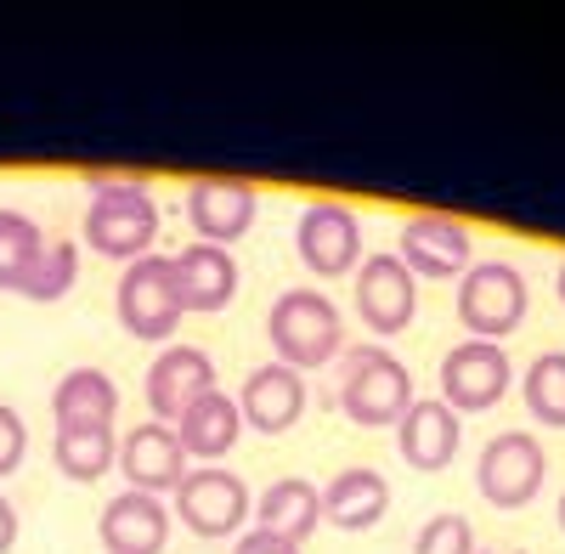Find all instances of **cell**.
Segmentation results:
<instances>
[{"instance_id":"cell-21","label":"cell","mask_w":565,"mask_h":554,"mask_svg":"<svg viewBox=\"0 0 565 554\" xmlns=\"http://www.w3.org/2000/svg\"><path fill=\"white\" fill-rule=\"evenodd\" d=\"M175 436H181V452H186V458H204V465L226 458L232 447H238V436H244L238 396H226V391L199 396V402L175 419Z\"/></svg>"},{"instance_id":"cell-17","label":"cell","mask_w":565,"mask_h":554,"mask_svg":"<svg viewBox=\"0 0 565 554\" xmlns=\"http://www.w3.org/2000/svg\"><path fill=\"white\" fill-rule=\"evenodd\" d=\"M238 413H244V425L260 430V436L295 430L300 413H306V374H295V367H282V362L249 367V380L238 391Z\"/></svg>"},{"instance_id":"cell-28","label":"cell","mask_w":565,"mask_h":554,"mask_svg":"<svg viewBox=\"0 0 565 554\" xmlns=\"http://www.w3.org/2000/svg\"><path fill=\"white\" fill-rule=\"evenodd\" d=\"M23 452H29V425H23V413L0 402V481H7V476L23 465Z\"/></svg>"},{"instance_id":"cell-23","label":"cell","mask_w":565,"mask_h":554,"mask_svg":"<svg viewBox=\"0 0 565 554\" xmlns=\"http://www.w3.org/2000/svg\"><path fill=\"white\" fill-rule=\"evenodd\" d=\"M52 458L68 481H103L119 465V441L114 430H57Z\"/></svg>"},{"instance_id":"cell-13","label":"cell","mask_w":565,"mask_h":554,"mask_svg":"<svg viewBox=\"0 0 565 554\" xmlns=\"http://www.w3.org/2000/svg\"><path fill=\"white\" fill-rule=\"evenodd\" d=\"M260 215V193L255 181H238V175H199L186 188V221H193L199 244H238Z\"/></svg>"},{"instance_id":"cell-31","label":"cell","mask_w":565,"mask_h":554,"mask_svg":"<svg viewBox=\"0 0 565 554\" xmlns=\"http://www.w3.org/2000/svg\"><path fill=\"white\" fill-rule=\"evenodd\" d=\"M554 295H559V306H565V260H559V271H554Z\"/></svg>"},{"instance_id":"cell-2","label":"cell","mask_w":565,"mask_h":554,"mask_svg":"<svg viewBox=\"0 0 565 554\" xmlns=\"http://www.w3.org/2000/svg\"><path fill=\"white\" fill-rule=\"evenodd\" d=\"M340 407L362 430H391L413 407V367L391 345H345L340 351Z\"/></svg>"},{"instance_id":"cell-3","label":"cell","mask_w":565,"mask_h":554,"mask_svg":"<svg viewBox=\"0 0 565 554\" xmlns=\"http://www.w3.org/2000/svg\"><path fill=\"white\" fill-rule=\"evenodd\" d=\"M266 334H271L277 362L295 367V374H306V367H328V362L345 351L340 306L328 300L322 289H311V284H295V289H282V295L271 300Z\"/></svg>"},{"instance_id":"cell-20","label":"cell","mask_w":565,"mask_h":554,"mask_svg":"<svg viewBox=\"0 0 565 554\" xmlns=\"http://www.w3.org/2000/svg\"><path fill=\"white\" fill-rule=\"evenodd\" d=\"M114 413H119V385L103 367H68L52 391L57 430H114Z\"/></svg>"},{"instance_id":"cell-11","label":"cell","mask_w":565,"mask_h":554,"mask_svg":"<svg viewBox=\"0 0 565 554\" xmlns=\"http://www.w3.org/2000/svg\"><path fill=\"white\" fill-rule=\"evenodd\" d=\"M396 260L413 277H463L476 266V238H469V226L458 215L418 210V215H407L402 238H396Z\"/></svg>"},{"instance_id":"cell-33","label":"cell","mask_w":565,"mask_h":554,"mask_svg":"<svg viewBox=\"0 0 565 554\" xmlns=\"http://www.w3.org/2000/svg\"><path fill=\"white\" fill-rule=\"evenodd\" d=\"M559 532H565V492H559Z\"/></svg>"},{"instance_id":"cell-25","label":"cell","mask_w":565,"mask_h":554,"mask_svg":"<svg viewBox=\"0 0 565 554\" xmlns=\"http://www.w3.org/2000/svg\"><path fill=\"white\" fill-rule=\"evenodd\" d=\"M526 413L548 430H565V351H543L532 367H526Z\"/></svg>"},{"instance_id":"cell-18","label":"cell","mask_w":565,"mask_h":554,"mask_svg":"<svg viewBox=\"0 0 565 554\" xmlns=\"http://www.w3.org/2000/svg\"><path fill=\"white\" fill-rule=\"evenodd\" d=\"M175 266V295H181V311H226L232 295H238V260L221 244H186L170 255Z\"/></svg>"},{"instance_id":"cell-27","label":"cell","mask_w":565,"mask_h":554,"mask_svg":"<svg viewBox=\"0 0 565 554\" xmlns=\"http://www.w3.org/2000/svg\"><path fill=\"white\" fill-rule=\"evenodd\" d=\"M413 554H476V526H469L458 510H441L418 526Z\"/></svg>"},{"instance_id":"cell-6","label":"cell","mask_w":565,"mask_h":554,"mask_svg":"<svg viewBox=\"0 0 565 554\" xmlns=\"http://www.w3.org/2000/svg\"><path fill=\"white\" fill-rule=\"evenodd\" d=\"M548 481V452L532 430H498L476 458V492L498 510H521Z\"/></svg>"},{"instance_id":"cell-5","label":"cell","mask_w":565,"mask_h":554,"mask_svg":"<svg viewBox=\"0 0 565 554\" xmlns=\"http://www.w3.org/2000/svg\"><path fill=\"white\" fill-rule=\"evenodd\" d=\"M114 311L125 322V334L148 340V345H170V334L181 329V295H175V266L170 255H141L125 266Z\"/></svg>"},{"instance_id":"cell-26","label":"cell","mask_w":565,"mask_h":554,"mask_svg":"<svg viewBox=\"0 0 565 554\" xmlns=\"http://www.w3.org/2000/svg\"><path fill=\"white\" fill-rule=\"evenodd\" d=\"M74 277H79V249H74V238H45V249H40V260L29 266V277H23L18 295L52 306V300H63V295L74 289Z\"/></svg>"},{"instance_id":"cell-4","label":"cell","mask_w":565,"mask_h":554,"mask_svg":"<svg viewBox=\"0 0 565 554\" xmlns=\"http://www.w3.org/2000/svg\"><path fill=\"white\" fill-rule=\"evenodd\" d=\"M526 306H532V289L521 266L509 260H476L463 277H458V322L469 340H498L514 334L526 322Z\"/></svg>"},{"instance_id":"cell-8","label":"cell","mask_w":565,"mask_h":554,"mask_svg":"<svg viewBox=\"0 0 565 554\" xmlns=\"http://www.w3.org/2000/svg\"><path fill=\"white\" fill-rule=\"evenodd\" d=\"M514 385V362L498 340H458L441 356V402L458 413H487L509 396Z\"/></svg>"},{"instance_id":"cell-16","label":"cell","mask_w":565,"mask_h":554,"mask_svg":"<svg viewBox=\"0 0 565 554\" xmlns=\"http://www.w3.org/2000/svg\"><path fill=\"white\" fill-rule=\"evenodd\" d=\"M458 441H463V419L441 402V396H413V407L402 413L396 425V447L413 470L424 476H441L452 458H458Z\"/></svg>"},{"instance_id":"cell-14","label":"cell","mask_w":565,"mask_h":554,"mask_svg":"<svg viewBox=\"0 0 565 554\" xmlns=\"http://www.w3.org/2000/svg\"><path fill=\"white\" fill-rule=\"evenodd\" d=\"M186 470H193V458L181 452V436L175 425H159V419H141L125 430L119 441V476L130 481V492H175L186 481Z\"/></svg>"},{"instance_id":"cell-15","label":"cell","mask_w":565,"mask_h":554,"mask_svg":"<svg viewBox=\"0 0 565 554\" xmlns=\"http://www.w3.org/2000/svg\"><path fill=\"white\" fill-rule=\"evenodd\" d=\"M170 526H175L170 503L153 492H130V487L119 498H108L97 515V537L108 554H164Z\"/></svg>"},{"instance_id":"cell-32","label":"cell","mask_w":565,"mask_h":554,"mask_svg":"<svg viewBox=\"0 0 565 554\" xmlns=\"http://www.w3.org/2000/svg\"><path fill=\"white\" fill-rule=\"evenodd\" d=\"M476 554H526V548H514V543H498V548H476Z\"/></svg>"},{"instance_id":"cell-29","label":"cell","mask_w":565,"mask_h":554,"mask_svg":"<svg viewBox=\"0 0 565 554\" xmlns=\"http://www.w3.org/2000/svg\"><path fill=\"white\" fill-rule=\"evenodd\" d=\"M232 554H300V543H289V537H271V532L249 526V532H238V543H232Z\"/></svg>"},{"instance_id":"cell-7","label":"cell","mask_w":565,"mask_h":554,"mask_svg":"<svg viewBox=\"0 0 565 554\" xmlns=\"http://www.w3.org/2000/svg\"><path fill=\"white\" fill-rule=\"evenodd\" d=\"M170 510L193 526L199 537H238L244 521L255 515V498L244 487V476H232L226 465H199L186 470V481L170 492Z\"/></svg>"},{"instance_id":"cell-24","label":"cell","mask_w":565,"mask_h":554,"mask_svg":"<svg viewBox=\"0 0 565 554\" xmlns=\"http://www.w3.org/2000/svg\"><path fill=\"white\" fill-rule=\"evenodd\" d=\"M40 249H45V233L34 226V215L0 210V289H23V277L40 260Z\"/></svg>"},{"instance_id":"cell-30","label":"cell","mask_w":565,"mask_h":554,"mask_svg":"<svg viewBox=\"0 0 565 554\" xmlns=\"http://www.w3.org/2000/svg\"><path fill=\"white\" fill-rule=\"evenodd\" d=\"M12 543H18V510L0 498V554H12Z\"/></svg>"},{"instance_id":"cell-12","label":"cell","mask_w":565,"mask_h":554,"mask_svg":"<svg viewBox=\"0 0 565 554\" xmlns=\"http://www.w3.org/2000/svg\"><path fill=\"white\" fill-rule=\"evenodd\" d=\"M141 391H148V413H153V419H159V425H175L199 396L221 391V380H215V356L199 351V345L170 340V345L148 362V380H141Z\"/></svg>"},{"instance_id":"cell-9","label":"cell","mask_w":565,"mask_h":554,"mask_svg":"<svg viewBox=\"0 0 565 554\" xmlns=\"http://www.w3.org/2000/svg\"><path fill=\"white\" fill-rule=\"evenodd\" d=\"M351 306H356V317H362L380 340H396L402 329H413V311H418V277H413L391 249L362 255Z\"/></svg>"},{"instance_id":"cell-1","label":"cell","mask_w":565,"mask_h":554,"mask_svg":"<svg viewBox=\"0 0 565 554\" xmlns=\"http://www.w3.org/2000/svg\"><path fill=\"white\" fill-rule=\"evenodd\" d=\"M90 210H85V244L108 260H141L159 238V204L148 193V175L136 170H85Z\"/></svg>"},{"instance_id":"cell-10","label":"cell","mask_w":565,"mask_h":554,"mask_svg":"<svg viewBox=\"0 0 565 554\" xmlns=\"http://www.w3.org/2000/svg\"><path fill=\"white\" fill-rule=\"evenodd\" d=\"M295 255L311 277H345V271L356 277V266H362V221L334 199L306 204L300 221H295Z\"/></svg>"},{"instance_id":"cell-22","label":"cell","mask_w":565,"mask_h":554,"mask_svg":"<svg viewBox=\"0 0 565 554\" xmlns=\"http://www.w3.org/2000/svg\"><path fill=\"white\" fill-rule=\"evenodd\" d=\"M255 526L271 537L306 543L322 526V487H311L306 476H277L260 498H255Z\"/></svg>"},{"instance_id":"cell-19","label":"cell","mask_w":565,"mask_h":554,"mask_svg":"<svg viewBox=\"0 0 565 554\" xmlns=\"http://www.w3.org/2000/svg\"><path fill=\"white\" fill-rule=\"evenodd\" d=\"M391 510V481L367 465H345L334 481L322 487V521L340 532H367L380 526Z\"/></svg>"}]
</instances>
